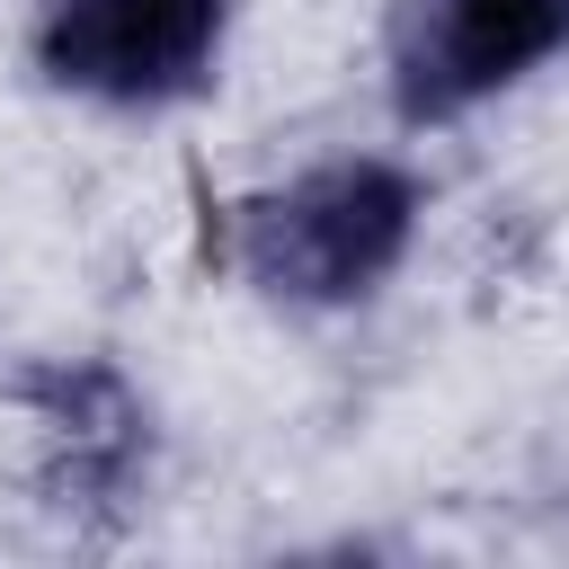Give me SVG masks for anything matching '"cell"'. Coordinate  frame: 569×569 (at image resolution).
I'll return each mask as SVG.
<instances>
[{"mask_svg":"<svg viewBox=\"0 0 569 569\" xmlns=\"http://www.w3.org/2000/svg\"><path fill=\"white\" fill-rule=\"evenodd\" d=\"M418 231V178L391 160H320L231 213V267L276 302L373 293Z\"/></svg>","mask_w":569,"mask_h":569,"instance_id":"cell-1","label":"cell"},{"mask_svg":"<svg viewBox=\"0 0 569 569\" xmlns=\"http://www.w3.org/2000/svg\"><path fill=\"white\" fill-rule=\"evenodd\" d=\"M231 36V0H44L36 62L98 107L187 98Z\"/></svg>","mask_w":569,"mask_h":569,"instance_id":"cell-2","label":"cell"},{"mask_svg":"<svg viewBox=\"0 0 569 569\" xmlns=\"http://www.w3.org/2000/svg\"><path fill=\"white\" fill-rule=\"evenodd\" d=\"M569 0H400L391 9V98L409 124L462 116L516 89L542 53H560Z\"/></svg>","mask_w":569,"mask_h":569,"instance_id":"cell-3","label":"cell"}]
</instances>
